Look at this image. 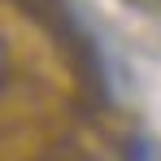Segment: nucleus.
<instances>
[{"mask_svg":"<svg viewBox=\"0 0 161 161\" xmlns=\"http://www.w3.org/2000/svg\"><path fill=\"white\" fill-rule=\"evenodd\" d=\"M4 65H9V48H4V39H0V79H4Z\"/></svg>","mask_w":161,"mask_h":161,"instance_id":"obj_1","label":"nucleus"}]
</instances>
